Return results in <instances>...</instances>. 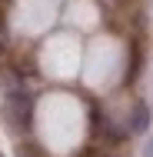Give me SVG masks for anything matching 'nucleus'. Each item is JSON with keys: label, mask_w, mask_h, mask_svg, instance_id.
<instances>
[{"label": "nucleus", "mask_w": 153, "mask_h": 157, "mask_svg": "<svg viewBox=\"0 0 153 157\" xmlns=\"http://www.w3.org/2000/svg\"><path fill=\"white\" fill-rule=\"evenodd\" d=\"M143 157H153V140H147V147H143Z\"/></svg>", "instance_id": "39448f33"}, {"label": "nucleus", "mask_w": 153, "mask_h": 157, "mask_svg": "<svg viewBox=\"0 0 153 157\" xmlns=\"http://www.w3.org/2000/svg\"><path fill=\"white\" fill-rule=\"evenodd\" d=\"M130 50H133V60H130V70L123 74V84H133V80L140 77V63H143V57H140V44H133Z\"/></svg>", "instance_id": "7ed1b4c3"}, {"label": "nucleus", "mask_w": 153, "mask_h": 157, "mask_svg": "<svg viewBox=\"0 0 153 157\" xmlns=\"http://www.w3.org/2000/svg\"><path fill=\"white\" fill-rule=\"evenodd\" d=\"M150 127V107L147 104H137L133 107V117H130V134H143Z\"/></svg>", "instance_id": "f03ea898"}, {"label": "nucleus", "mask_w": 153, "mask_h": 157, "mask_svg": "<svg viewBox=\"0 0 153 157\" xmlns=\"http://www.w3.org/2000/svg\"><path fill=\"white\" fill-rule=\"evenodd\" d=\"M3 121L13 134H30L33 127V97L27 90H10L3 97Z\"/></svg>", "instance_id": "f257e3e1"}, {"label": "nucleus", "mask_w": 153, "mask_h": 157, "mask_svg": "<svg viewBox=\"0 0 153 157\" xmlns=\"http://www.w3.org/2000/svg\"><path fill=\"white\" fill-rule=\"evenodd\" d=\"M7 50V20H3V13H0V54Z\"/></svg>", "instance_id": "20e7f679"}]
</instances>
